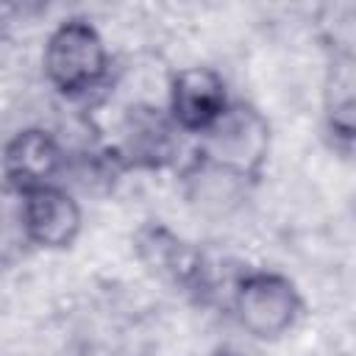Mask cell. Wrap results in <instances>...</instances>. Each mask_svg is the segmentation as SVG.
<instances>
[{"instance_id": "1", "label": "cell", "mask_w": 356, "mask_h": 356, "mask_svg": "<svg viewBox=\"0 0 356 356\" xmlns=\"http://www.w3.org/2000/svg\"><path fill=\"white\" fill-rule=\"evenodd\" d=\"M270 156V122L250 103H231L228 111L200 136L189 172L248 186L261 178Z\"/></svg>"}, {"instance_id": "2", "label": "cell", "mask_w": 356, "mask_h": 356, "mask_svg": "<svg viewBox=\"0 0 356 356\" xmlns=\"http://www.w3.org/2000/svg\"><path fill=\"white\" fill-rule=\"evenodd\" d=\"M42 70L50 86L67 97L97 89L108 75V50L100 31L83 17L58 22L44 42Z\"/></svg>"}, {"instance_id": "3", "label": "cell", "mask_w": 356, "mask_h": 356, "mask_svg": "<svg viewBox=\"0 0 356 356\" xmlns=\"http://www.w3.org/2000/svg\"><path fill=\"white\" fill-rule=\"evenodd\" d=\"M303 300L298 286L275 270H253L236 281L234 314L256 339L284 337L300 317Z\"/></svg>"}, {"instance_id": "4", "label": "cell", "mask_w": 356, "mask_h": 356, "mask_svg": "<svg viewBox=\"0 0 356 356\" xmlns=\"http://www.w3.org/2000/svg\"><path fill=\"white\" fill-rule=\"evenodd\" d=\"M228 106L225 81L211 67H184L170 81V122L178 131L203 136Z\"/></svg>"}, {"instance_id": "5", "label": "cell", "mask_w": 356, "mask_h": 356, "mask_svg": "<svg viewBox=\"0 0 356 356\" xmlns=\"http://www.w3.org/2000/svg\"><path fill=\"white\" fill-rule=\"evenodd\" d=\"M136 253L159 278L170 281L181 292H206V264L200 250L175 236L161 222H147L136 231Z\"/></svg>"}, {"instance_id": "6", "label": "cell", "mask_w": 356, "mask_h": 356, "mask_svg": "<svg viewBox=\"0 0 356 356\" xmlns=\"http://www.w3.org/2000/svg\"><path fill=\"white\" fill-rule=\"evenodd\" d=\"M81 206L58 184L22 195V231L44 250H64L81 234Z\"/></svg>"}, {"instance_id": "7", "label": "cell", "mask_w": 356, "mask_h": 356, "mask_svg": "<svg viewBox=\"0 0 356 356\" xmlns=\"http://www.w3.org/2000/svg\"><path fill=\"white\" fill-rule=\"evenodd\" d=\"M61 167L64 150L44 128H22L3 147V175L19 195L53 186Z\"/></svg>"}, {"instance_id": "8", "label": "cell", "mask_w": 356, "mask_h": 356, "mask_svg": "<svg viewBox=\"0 0 356 356\" xmlns=\"http://www.w3.org/2000/svg\"><path fill=\"white\" fill-rule=\"evenodd\" d=\"M172 122L159 114V108H139L125 122V136L120 145V159H125L128 167L142 170H159L164 167L172 153Z\"/></svg>"}, {"instance_id": "9", "label": "cell", "mask_w": 356, "mask_h": 356, "mask_svg": "<svg viewBox=\"0 0 356 356\" xmlns=\"http://www.w3.org/2000/svg\"><path fill=\"white\" fill-rule=\"evenodd\" d=\"M353 58L345 53L334 61L328 86H325V134L331 136L334 147L345 156L353 147L356 136V114H353Z\"/></svg>"}]
</instances>
